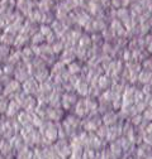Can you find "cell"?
<instances>
[{
    "label": "cell",
    "instance_id": "1",
    "mask_svg": "<svg viewBox=\"0 0 152 159\" xmlns=\"http://www.w3.org/2000/svg\"><path fill=\"white\" fill-rule=\"evenodd\" d=\"M0 155L4 159H14V157H15L14 149L12 148L9 142L5 140V139H2V143H0Z\"/></svg>",
    "mask_w": 152,
    "mask_h": 159
},
{
    "label": "cell",
    "instance_id": "2",
    "mask_svg": "<svg viewBox=\"0 0 152 159\" xmlns=\"http://www.w3.org/2000/svg\"><path fill=\"white\" fill-rule=\"evenodd\" d=\"M38 82L36 81L34 78H28L27 81L23 82V91L26 95H34L38 92Z\"/></svg>",
    "mask_w": 152,
    "mask_h": 159
},
{
    "label": "cell",
    "instance_id": "3",
    "mask_svg": "<svg viewBox=\"0 0 152 159\" xmlns=\"http://www.w3.org/2000/svg\"><path fill=\"white\" fill-rule=\"evenodd\" d=\"M76 102H78V96L75 93H65L61 97V105L66 110L71 109L74 105H76Z\"/></svg>",
    "mask_w": 152,
    "mask_h": 159
},
{
    "label": "cell",
    "instance_id": "4",
    "mask_svg": "<svg viewBox=\"0 0 152 159\" xmlns=\"http://www.w3.org/2000/svg\"><path fill=\"white\" fill-rule=\"evenodd\" d=\"M9 144L12 145V148L14 149V152L17 153L18 150H21L22 148H24V147H27L26 145V143H24V140H23V138H22V135L21 134H15L14 136H12L10 139H9Z\"/></svg>",
    "mask_w": 152,
    "mask_h": 159
},
{
    "label": "cell",
    "instance_id": "5",
    "mask_svg": "<svg viewBox=\"0 0 152 159\" xmlns=\"http://www.w3.org/2000/svg\"><path fill=\"white\" fill-rule=\"evenodd\" d=\"M32 158H33V149L28 147H24L21 150H18L14 157V159H32Z\"/></svg>",
    "mask_w": 152,
    "mask_h": 159
},
{
    "label": "cell",
    "instance_id": "6",
    "mask_svg": "<svg viewBox=\"0 0 152 159\" xmlns=\"http://www.w3.org/2000/svg\"><path fill=\"white\" fill-rule=\"evenodd\" d=\"M8 105H9V98L3 96V95H0V115L7 112Z\"/></svg>",
    "mask_w": 152,
    "mask_h": 159
},
{
    "label": "cell",
    "instance_id": "7",
    "mask_svg": "<svg viewBox=\"0 0 152 159\" xmlns=\"http://www.w3.org/2000/svg\"><path fill=\"white\" fill-rule=\"evenodd\" d=\"M79 44H80V48H83V49H88V48L93 44V42H91V37H89V35H83L81 39H80V42H79Z\"/></svg>",
    "mask_w": 152,
    "mask_h": 159
},
{
    "label": "cell",
    "instance_id": "8",
    "mask_svg": "<svg viewBox=\"0 0 152 159\" xmlns=\"http://www.w3.org/2000/svg\"><path fill=\"white\" fill-rule=\"evenodd\" d=\"M138 78H140L141 82H143L145 85H147V82H150L151 80H152V73L148 72V71H142V72H140Z\"/></svg>",
    "mask_w": 152,
    "mask_h": 159
},
{
    "label": "cell",
    "instance_id": "9",
    "mask_svg": "<svg viewBox=\"0 0 152 159\" xmlns=\"http://www.w3.org/2000/svg\"><path fill=\"white\" fill-rule=\"evenodd\" d=\"M98 84H99V87L100 89H109L110 87V85H112V82H110V78L109 77H107V76H100L99 77V81H98Z\"/></svg>",
    "mask_w": 152,
    "mask_h": 159
},
{
    "label": "cell",
    "instance_id": "10",
    "mask_svg": "<svg viewBox=\"0 0 152 159\" xmlns=\"http://www.w3.org/2000/svg\"><path fill=\"white\" fill-rule=\"evenodd\" d=\"M108 117V120H104V123L107 124V125H112V124H114L117 121V119H118V116L114 114V112H108V114H105L104 115V119H107Z\"/></svg>",
    "mask_w": 152,
    "mask_h": 159
},
{
    "label": "cell",
    "instance_id": "11",
    "mask_svg": "<svg viewBox=\"0 0 152 159\" xmlns=\"http://www.w3.org/2000/svg\"><path fill=\"white\" fill-rule=\"evenodd\" d=\"M70 73H72L74 76L76 75V73H79L80 71H81V66L79 65V63H76V62H72L71 65H70Z\"/></svg>",
    "mask_w": 152,
    "mask_h": 159
},
{
    "label": "cell",
    "instance_id": "12",
    "mask_svg": "<svg viewBox=\"0 0 152 159\" xmlns=\"http://www.w3.org/2000/svg\"><path fill=\"white\" fill-rule=\"evenodd\" d=\"M143 68H145V71L152 72V58L145 59V61H143Z\"/></svg>",
    "mask_w": 152,
    "mask_h": 159
},
{
    "label": "cell",
    "instance_id": "13",
    "mask_svg": "<svg viewBox=\"0 0 152 159\" xmlns=\"http://www.w3.org/2000/svg\"><path fill=\"white\" fill-rule=\"evenodd\" d=\"M145 119H147V120H152V107H150L145 111Z\"/></svg>",
    "mask_w": 152,
    "mask_h": 159
},
{
    "label": "cell",
    "instance_id": "14",
    "mask_svg": "<svg viewBox=\"0 0 152 159\" xmlns=\"http://www.w3.org/2000/svg\"><path fill=\"white\" fill-rule=\"evenodd\" d=\"M2 139H3V138H2V136H0V143H2Z\"/></svg>",
    "mask_w": 152,
    "mask_h": 159
}]
</instances>
